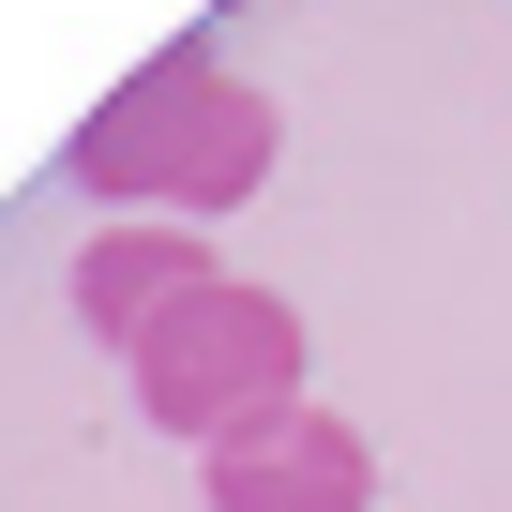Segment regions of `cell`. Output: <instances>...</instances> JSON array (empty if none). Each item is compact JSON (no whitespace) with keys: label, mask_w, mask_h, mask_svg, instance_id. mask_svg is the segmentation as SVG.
I'll use <instances>...</instances> for the list:
<instances>
[{"label":"cell","mask_w":512,"mask_h":512,"mask_svg":"<svg viewBox=\"0 0 512 512\" xmlns=\"http://www.w3.org/2000/svg\"><path fill=\"white\" fill-rule=\"evenodd\" d=\"M272 151H287V121H272V91L256 76H226L211 46H166V61H136L91 121H76V196L106 211V226H211V211H241L256 181H272Z\"/></svg>","instance_id":"6da1fadb"},{"label":"cell","mask_w":512,"mask_h":512,"mask_svg":"<svg viewBox=\"0 0 512 512\" xmlns=\"http://www.w3.org/2000/svg\"><path fill=\"white\" fill-rule=\"evenodd\" d=\"M136 407L166 422V437H241V422H272V407H302V302H272V287H241V272H211L181 317H151L136 347Z\"/></svg>","instance_id":"7a4b0ae2"},{"label":"cell","mask_w":512,"mask_h":512,"mask_svg":"<svg viewBox=\"0 0 512 512\" xmlns=\"http://www.w3.org/2000/svg\"><path fill=\"white\" fill-rule=\"evenodd\" d=\"M196 482H211V512H362V497H377V452H362V422H332V407L302 392V407H272V422L211 437Z\"/></svg>","instance_id":"3957f363"},{"label":"cell","mask_w":512,"mask_h":512,"mask_svg":"<svg viewBox=\"0 0 512 512\" xmlns=\"http://www.w3.org/2000/svg\"><path fill=\"white\" fill-rule=\"evenodd\" d=\"M211 287V241L196 226H106V241H76V317L106 332V347H136L151 317H181Z\"/></svg>","instance_id":"277c9868"}]
</instances>
